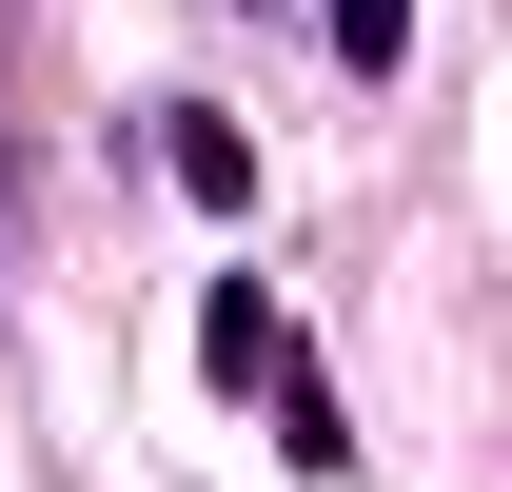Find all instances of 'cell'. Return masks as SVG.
I'll use <instances>...</instances> for the list:
<instances>
[{"instance_id": "1", "label": "cell", "mask_w": 512, "mask_h": 492, "mask_svg": "<svg viewBox=\"0 0 512 492\" xmlns=\"http://www.w3.org/2000/svg\"><path fill=\"white\" fill-rule=\"evenodd\" d=\"M158 178H178L197 217H256V138H237V119H197V99H158Z\"/></svg>"}, {"instance_id": "4", "label": "cell", "mask_w": 512, "mask_h": 492, "mask_svg": "<svg viewBox=\"0 0 512 492\" xmlns=\"http://www.w3.org/2000/svg\"><path fill=\"white\" fill-rule=\"evenodd\" d=\"M316 20H335V60H355V79H394V60H414V0H316Z\"/></svg>"}, {"instance_id": "5", "label": "cell", "mask_w": 512, "mask_h": 492, "mask_svg": "<svg viewBox=\"0 0 512 492\" xmlns=\"http://www.w3.org/2000/svg\"><path fill=\"white\" fill-rule=\"evenodd\" d=\"M0 60H20V0H0Z\"/></svg>"}, {"instance_id": "2", "label": "cell", "mask_w": 512, "mask_h": 492, "mask_svg": "<svg viewBox=\"0 0 512 492\" xmlns=\"http://www.w3.org/2000/svg\"><path fill=\"white\" fill-rule=\"evenodd\" d=\"M256 394H276V453H296V473H355V414H335L316 335H276V374H256Z\"/></svg>"}, {"instance_id": "6", "label": "cell", "mask_w": 512, "mask_h": 492, "mask_svg": "<svg viewBox=\"0 0 512 492\" xmlns=\"http://www.w3.org/2000/svg\"><path fill=\"white\" fill-rule=\"evenodd\" d=\"M0 315H20V296H0Z\"/></svg>"}, {"instance_id": "3", "label": "cell", "mask_w": 512, "mask_h": 492, "mask_svg": "<svg viewBox=\"0 0 512 492\" xmlns=\"http://www.w3.org/2000/svg\"><path fill=\"white\" fill-rule=\"evenodd\" d=\"M276 335H296V315H276V296H256V276H217V296H197V355H217V374H237V394H256V374H276Z\"/></svg>"}]
</instances>
